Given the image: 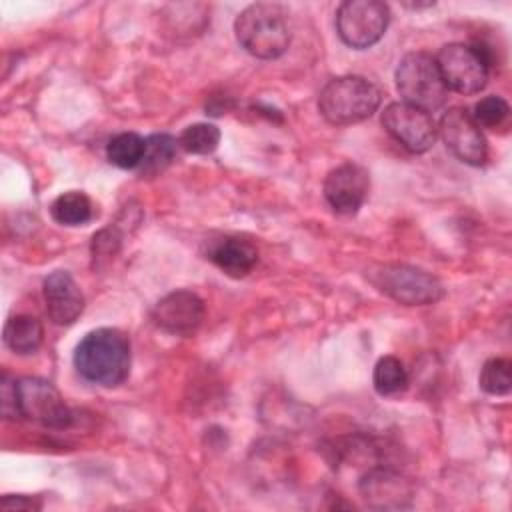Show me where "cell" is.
Returning a JSON list of instances; mask_svg holds the SVG:
<instances>
[{
	"label": "cell",
	"mask_w": 512,
	"mask_h": 512,
	"mask_svg": "<svg viewBox=\"0 0 512 512\" xmlns=\"http://www.w3.org/2000/svg\"><path fill=\"white\" fill-rule=\"evenodd\" d=\"M130 338L118 328L90 330L74 350V368L78 374L104 388L120 386L130 374Z\"/></svg>",
	"instance_id": "6da1fadb"
},
{
	"label": "cell",
	"mask_w": 512,
	"mask_h": 512,
	"mask_svg": "<svg viewBox=\"0 0 512 512\" xmlns=\"http://www.w3.org/2000/svg\"><path fill=\"white\" fill-rule=\"evenodd\" d=\"M238 44L252 56L274 60L290 46V24L284 6L274 2H256L246 6L234 20Z\"/></svg>",
	"instance_id": "7a4b0ae2"
},
{
	"label": "cell",
	"mask_w": 512,
	"mask_h": 512,
	"mask_svg": "<svg viewBox=\"0 0 512 512\" xmlns=\"http://www.w3.org/2000/svg\"><path fill=\"white\" fill-rule=\"evenodd\" d=\"M382 102V90L364 76L332 78L318 96L322 118L336 126L358 124L370 118Z\"/></svg>",
	"instance_id": "3957f363"
},
{
	"label": "cell",
	"mask_w": 512,
	"mask_h": 512,
	"mask_svg": "<svg viewBox=\"0 0 512 512\" xmlns=\"http://www.w3.org/2000/svg\"><path fill=\"white\" fill-rule=\"evenodd\" d=\"M396 88L402 102L426 110L428 114L442 108L448 100V88L440 76L436 58L428 52H408L396 68Z\"/></svg>",
	"instance_id": "277c9868"
},
{
	"label": "cell",
	"mask_w": 512,
	"mask_h": 512,
	"mask_svg": "<svg viewBox=\"0 0 512 512\" xmlns=\"http://www.w3.org/2000/svg\"><path fill=\"white\" fill-rule=\"evenodd\" d=\"M368 280L404 306H426L444 296V286L434 274L410 264H378L368 270Z\"/></svg>",
	"instance_id": "5b68a950"
},
{
	"label": "cell",
	"mask_w": 512,
	"mask_h": 512,
	"mask_svg": "<svg viewBox=\"0 0 512 512\" xmlns=\"http://www.w3.org/2000/svg\"><path fill=\"white\" fill-rule=\"evenodd\" d=\"M436 64L448 90L470 96L486 86L492 56L484 44L452 42L440 48Z\"/></svg>",
	"instance_id": "8992f818"
},
{
	"label": "cell",
	"mask_w": 512,
	"mask_h": 512,
	"mask_svg": "<svg viewBox=\"0 0 512 512\" xmlns=\"http://www.w3.org/2000/svg\"><path fill=\"white\" fill-rule=\"evenodd\" d=\"M390 8L380 0H346L336 10L340 40L356 50L374 46L386 32Z\"/></svg>",
	"instance_id": "52a82bcc"
},
{
	"label": "cell",
	"mask_w": 512,
	"mask_h": 512,
	"mask_svg": "<svg viewBox=\"0 0 512 512\" xmlns=\"http://www.w3.org/2000/svg\"><path fill=\"white\" fill-rule=\"evenodd\" d=\"M16 390L22 418L52 430H64L72 424V410L52 382L24 376L16 380Z\"/></svg>",
	"instance_id": "ba28073f"
},
{
	"label": "cell",
	"mask_w": 512,
	"mask_h": 512,
	"mask_svg": "<svg viewBox=\"0 0 512 512\" xmlns=\"http://www.w3.org/2000/svg\"><path fill=\"white\" fill-rule=\"evenodd\" d=\"M382 126L412 154H424L436 142L438 128L432 116L408 102H390L382 112Z\"/></svg>",
	"instance_id": "9c48e42d"
},
{
	"label": "cell",
	"mask_w": 512,
	"mask_h": 512,
	"mask_svg": "<svg viewBox=\"0 0 512 512\" xmlns=\"http://www.w3.org/2000/svg\"><path fill=\"white\" fill-rule=\"evenodd\" d=\"M438 132L446 148L464 164L482 166L488 160L486 138L466 108H448L440 118Z\"/></svg>",
	"instance_id": "30bf717a"
},
{
	"label": "cell",
	"mask_w": 512,
	"mask_h": 512,
	"mask_svg": "<svg viewBox=\"0 0 512 512\" xmlns=\"http://www.w3.org/2000/svg\"><path fill=\"white\" fill-rule=\"evenodd\" d=\"M324 198L336 214H356L368 198L370 174L356 162H344L332 168L324 178Z\"/></svg>",
	"instance_id": "8fae6325"
},
{
	"label": "cell",
	"mask_w": 512,
	"mask_h": 512,
	"mask_svg": "<svg viewBox=\"0 0 512 512\" xmlns=\"http://www.w3.org/2000/svg\"><path fill=\"white\" fill-rule=\"evenodd\" d=\"M204 300L192 290H174L152 310L154 324L174 336H192L204 320Z\"/></svg>",
	"instance_id": "7c38bea8"
},
{
	"label": "cell",
	"mask_w": 512,
	"mask_h": 512,
	"mask_svg": "<svg viewBox=\"0 0 512 512\" xmlns=\"http://www.w3.org/2000/svg\"><path fill=\"white\" fill-rule=\"evenodd\" d=\"M364 502L374 510H402L412 504L414 490L408 478L390 468H370L358 482Z\"/></svg>",
	"instance_id": "4fadbf2b"
},
{
	"label": "cell",
	"mask_w": 512,
	"mask_h": 512,
	"mask_svg": "<svg viewBox=\"0 0 512 512\" xmlns=\"http://www.w3.org/2000/svg\"><path fill=\"white\" fill-rule=\"evenodd\" d=\"M202 254L226 276L244 278L258 262V250L250 240L234 234L210 236L202 244Z\"/></svg>",
	"instance_id": "5bb4252c"
},
{
	"label": "cell",
	"mask_w": 512,
	"mask_h": 512,
	"mask_svg": "<svg viewBox=\"0 0 512 512\" xmlns=\"http://www.w3.org/2000/svg\"><path fill=\"white\" fill-rule=\"evenodd\" d=\"M42 296L48 318L58 326L74 324L84 312V294L66 270H56L44 278Z\"/></svg>",
	"instance_id": "9a60e30c"
},
{
	"label": "cell",
	"mask_w": 512,
	"mask_h": 512,
	"mask_svg": "<svg viewBox=\"0 0 512 512\" xmlns=\"http://www.w3.org/2000/svg\"><path fill=\"white\" fill-rule=\"evenodd\" d=\"M2 338H4V344L14 354L28 356V354H34L40 348L42 338H44V328H42V322L36 316L16 314V316H10L6 320L4 330H2Z\"/></svg>",
	"instance_id": "2e32d148"
},
{
	"label": "cell",
	"mask_w": 512,
	"mask_h": 512,
	"mask_svg": "<svg viewBox=\"0 0 512 512\" xmlns=\"http://www.w3.org/2000/svg\"><path fill=\"white\" fill-rule=\"evenodd\" d=\"M178 140L170 134H150L146 138V152L138 166L142 178H154L162 174L178 154Z\"/></svg>",
	"instance_id": "e0dca14e"
},
{
	"label": "cell",
	"mask_w": 512,
	"mask_h": 512,
	"mask_svg": "<svg viewBox=\"0 0 512 512\" xmlns=\"http://www.w3.org/2000/svg\"><path fill=\"white\" fill-rule=\"evenodd\" d=\"M50 216L62 226H82L92 220L94 206L84 192L68 190L54 198L50 204Z\"/></svg>",
	"instance_id": "ac0fdd59"
},
{
	"label": "cell",
	"mask_w": 512,
	"mask_h": 512,
	"mask_svg": "<svg viewBox=\"0 0 512 512\" xmlns=\"http://www.w3.org/2000/svg\"><path fill=\"white\" fill-rule=\"evenodd\" d=\"M146 152V138L136 132H120L106 144V158L122 170L138 168Z\"/></svg>",
	"instance_id": "d6986e66"
},
{
	"label": "cell",
	"mask_w": 512,
	"mask_h": 512,
	"mask_svg": "<svg viewBox=\"0 0 512 512\" xmlns=\"http://www.w3.org/2000/svg\"><path fill=\"white\" fill-rule=\"evenodd\" d=\"M372 384L380 396H394L406 390L408 372L396 356H382L374 366Z\"/></svg>",
	"instance_id": "ffe728a7"
},
{
	"label": "cell",
	"mask_w": 512,
	"mask_h": 512,
	"mask_svg": "<svg viewBox=\"0 0 512 512\" xmlns=\"http://www.w3.org/2000/svg\"><path fill=\"white\" fill-rule=\"evenodd\" d=\"M480 388L490 396H506L512 390V362L508 358H490L484 362L478 378Z\"/></svg>",
	"instance_id": "44dd1931"
},
{
	"label": "cell",
	"mask_w": 512,
	"mask_h": 512,
	"mask_svg": "<svg viewBox=\"0 0 512 512\" xmlns=\"http://www.w3.org/2000/svg\"><path fill=\"white\" fill-rule=\"evenodd\" d=\"M220 130L208 122H196L182 130L178 144L190 154H210L218 148Z\"/></svg>",
	"instance_id": "7402d4cb"
},
{
	"label": "cell",
	"mask_w": 512,
	"mask_h": 512,
	"mask_svg": "<svg viewBox=\"0 0 512 512\" xmlns=\"http://www.w3.org/2000/svg\"><path fill=\"white\" fill-rule=\"evenodd\" d=\"M510 114V106L502 96H486L478 100L470 112L480 128H498Z\"/></svg>",
	"instance_id": "603a6c76"
},
{
	"label": "cell",
	"mask_w": 512,
	"mask_h": 512,
	"mask_svg": "<svg viewBox=\"0 0 512 512\" xmlns=\"http://www.w3.org/2000/svg\"><path fill=\"white\" fill-rule=\"evenodd\" d=\"M122 246V234L116 226L102 228L92 238V266L100 268L104 262L114 258Z\"/></svg>",
	"instance_id": "cb8c5ba5"
},
{
	"label": "cell",
	"mask_w": 512,
	"mask_h": 512,
	"mask_svg": "<svg viewBox=\"0 0 512 512\" xmlns=\"http://www.w3.org/2000/svg\"><path fill=\"white\" fill-rule=\"evenodd\" d=\"M0 410H2V416L8 420L22 418L20 404H18L16 380H10L8 374H4L2 382H0Z\"/></svg>",
	"instance_id": "d4e9b609"
},
{
	"label": "cell",
	"mask_w": 512,
	"mask_h": 512,
	"mask_svg": "<svg viewBox=\"0 0 512 512\" xmlns=\"http://www.w3.org/2000/svg\"><path fill=\"white\" fill-rule=\"evenodd\" d=\"M0 508L2 510H40L42 504L40 500L18 494V496H4L0 500Z\"/></svg>",
	"instance_id": "484cf974"
}]
</instances>
